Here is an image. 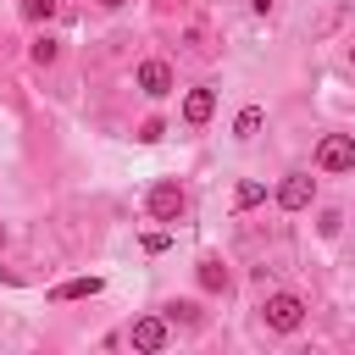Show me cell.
<instances>
[{"mask_svg":"<svg viewBox=\"0 0 355 355\" xmlns=\"http://www.w3.org/2000/svg\"><path fill=\"white\" fill-rule=\"evenodd\" d=\"M300 322H305V300H300V294H272V300H266V327L300 333Z\"/></svg>","mask_w":355,"mask_h":355,"instance_id":"cell-1","label":"cell"},{"mask_svg":"<svg viewBox=\"0 0 355 355\" xmlns=\"http://www.w3.org/2000/svg\"><path fill=\"white\" fill-rule=\"evenodd\" d=\"M316 166H322V172H349V166H355V139H349V133H327V139L316 144Z\"/></svg>","mask_w":355,"mask_h":355,"instance_id":"cell-2","label":"cell"},{"mask_svg":"<svg viewBox=\"0 0 355 355\" xmlns=\"http://www.w3.org/2000/svg\"><path fill=\"white\" fill-rule=\"evenodd\" d=\"M183 211H189V200H183V189H178L172 178H161V183L150 189V216H155V222H178Z\"/></svg>","mask_w":355,"mask_h":355,"instance_id":"cell-3","label":"cell"},{"mask_svg":"<svg viewBox=\"0 0 355 355\" xmlns=\"http://www.w3.org/2000/svg\"><path fill=\"white\" fill-rule=\"evenodd\" d=\"M311 194H316V178H305V172H288V178L277 183V205H283V211H305Z\"/></svg>","mask_w":355,"mask_h":355,"instance_id":"cell-4","label":"cell"},{"mask_svg":"<svg viewBox=\"0 0 355 355\" xmlns=\"http://www.w3.org/2000/svg\"><path fill=\"white\" fill-rule=\"evenodd\" d=\"M128 338H133V349H150V355H155V349H166V322H161V316H139V322L128 327Z\"/></svg>","mask_w":355,"mask_h":355,"instance_id":"cell-5","label":"cell"},{"mask_svg":"<svg viewBox=\"0 0 355 355\" xmlns=\"http://www.w3.org/2000/svg\"><path fill=\"white\" fill-rule=\"evenodd\" d=\"M211 111H216V89H189V94H183V122H189V128H205Z\"/></svg>","mask_w":355,"mask_h":355,"instance_id":"cell-6","label":"cell"},{"mask_svg":"<svg viewBox=\"0 0 355 355\" xmlns=\"http://www.w3.org/2000/svg\"><path fill=\"white\" fill-rule=\"evenodd\" d=\"M139 89H144L150 100H161V94L172 89V67H166V61H144V67H139Z\"/></svg>","mask_w":355,"mask_h":355,"instance_id":"cell-7","label":"cell"},{"mask_svg":"<svg viewBox=\"0 0 355 355\" xmlns=\"http://www.w3.org/2000/svg\"><path fill=\"white\" fill-rule=\"evenodd\" d=\"M100 294V277H67L50 288V300H94Z\"/></svg>","mask_w":355,"mask_h":355,"instance_id":"cell-8","label":"cell"},{"mask_svg":"<svg viewBox=\"0 0 355 355\" xmlns=\"http://www.w3.org/2000/svg\"><path fill=\"white\" fill-rule=\"evenodd\" d=\"M200 288H205V294H222V288H227V266H222L216 255L200 261Z\"/></svg>","mask_w":355,"mask_h":355,"instance_id":"cell-9","label":"cell"},{"mask_svg":"<svg viewBox=\"0 0 355 355\" xmlns=\"http://www.w3.org/2000/svg\"><path fill=\"white\" fill-rule=\"evenodd\" d=\"M233 200H239V211H250V205H261V200H266V183H255V178H244V183L233 189Z\"/></svg>","mask_w":355,"mask_h":355,"instance_id":"cell-10","label":"cell"},{"mask_svg":"<svg viewBox=\"0 0 355 355\" xmlns=\"http://www.w3.org/2000/svg\"><path fill=\"white\" fill-rule=\"evenodd\" d=\"M255 128H261V105H244V111L233 116V133H239V139H255Z\"/></svg>","mask_w":355,"mask_h":355,"instance_id":"cell-11","label":"cell"},{"mask_svg":"<svg viewBox=\"0 0 355 355\" xmlns=\"http://www.w3.org/2000/svg\"><path fill=\"white\" fill-rule=\"evenodd\" d=\"M22 17L28 22H44V17H55V0H22Z\"/></svg>","mask_w":355,"mask_h":355,"instance_id":"cell-12","label":"cell"},{"mask_svg":"<svg viewBox=\"0 0 355 355\" xmlns=\"http://www.w3.org/2000/svg\"><path fill=\"white\" fill-rule=\"evenodd\" d=\"M161 133H166V122H161V116H144V122H139V144H155Z\"/></svg>","mask_w":355,"mask_h":355,"instance_id":"cell-13","label":"cell"},{"mask_svg":"<svg viewBox=\"0 0 355 355\" xmlns=\"http://www.w3.org/2000/svg\"><path fill=\"white\" fill-rule=\"evenodd\" d=\"M55 55H61V44H55V39H39V44H33V61H39V67H50Z\"/></svg>","mask_w":355,"mask_h":355,"instance_id":"cell-14","label":"cell"},{"mask_svg":"<svg viewBox=\"0 0 355 355\" xmlns=\"http://www.w3.org/2000/svg\"><path fill=\"white\" fill-rule=\"evenodd\" d=\"M316 227H322V239H333V233L344 227V216H338V211H322V222H316Z\"/></svg>","mask_w":355,"mask_h":355,"instance_id":"cell-15","label":"cell"},{"mask_svg":"<svg viewBox=\"0 0 355 355\" xmlns=\"http://www.w3.org/2000/svg\"><path fill=\"white\" fill-rule=\"evenodd\" d=\"M250 6H255V17H272V6H277V0H250Z\"/></svg>","mask_w":355,"mask_h":355,"instance_id":"cell-16","label":"cell"},{"mask_svg":"<svg viewBox=\"0 0 355 355\" xmlns=\"http://www.w3.org/2000/svg\"><path fill=\"white\" fill-rule=\"evenodd\" d=\"M100 6H122V0H100Z\"/></svg>","mask_w":355,"mask_h":355,"instance_id":"cell-17","label":"cell"},{"mask_svg":"<svg viewBox=\"0 0 355 355\" xmlns=\"http://www.w3.org/2000/svg\"><path fill=\"white\" fill-rule=\"evenodd\" d=\"M0 244H6V227H0Z\"/></svg>","mask_w":355,"mask_h":355,"instance_id":"cell-18","label":"cell"},{"mask_svg":"<svg viewBox=\"0 0 355 355\" xmlns=\"http://www.w3.org/2000/svg\"><path fill=\"white\" fill-rule=\"evenodd\" d=\"M349 61H355V50H349Z\"/></svg>","mask_w":355,"mask_h":355,"instance_id":"cell-19","label":"cell"}]
</instances>
